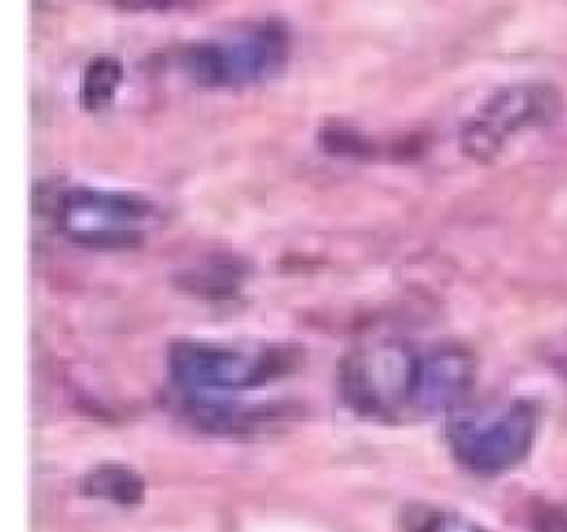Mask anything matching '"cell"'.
I'll use <instances>...</instances> for the list:
<instances>
[{"instance_id":"cell-1","label":"cell","mask_w":567,"mask_h":532,"mask_svg":"<svg viewBox=\"0 0 567 532\" xmlns=\"http://www.w3.org/2000/svg\"><path fill=\"white\" fill-rule=\"evenodd\" d=\"M474 359L450 344L389 343L367 351L355 365L368 394L384 399L427 400L455 396L473 380Z\"/></svg>"},{"instance_id":"cell-2","label":"cell","mask_w":567,"mask_h":532,"mask_svg":"<svg viewBox=\"0 0 567 532\" xmlns=\"http://www.w3.org/2000/svg\"><path fill=\"white\" fill-rule=\"evenodd\" d=\"M561 113V94L549 84L505 87L467 122L463 144L476 158H489L516 133L554 124Z\"/></svg>"},{"instance_id":"cell-3","label":"cell","mask_w":567,"mask_h":532,"mask_svg":"<svg viewBox=\"0 0 567 532\" xmlns=\"http://www.w3.org/2000/svg\"><path fill=\"white\" fill-rule=\"evenodd\" d=\"M286 53V30L268 22L236 41L194 45L184 56V66L206 84L248 82L281 67Z\"/></svg>"},{"instance_id":"cell-4","label":"cell","mask_w":567,"mask_h":532,"mask_svg":"<svg viewBox=\"0 0 567 532\" xmlns=\"http://www.w3.org/2000/svg\"><path fill=\"white\" fill-rule=\"evenodd\" d=\"M122 79V66L111 56H97L91 60L83 76L84 101L97 105L105 102Z\"/></svg>"}]
</instances>
